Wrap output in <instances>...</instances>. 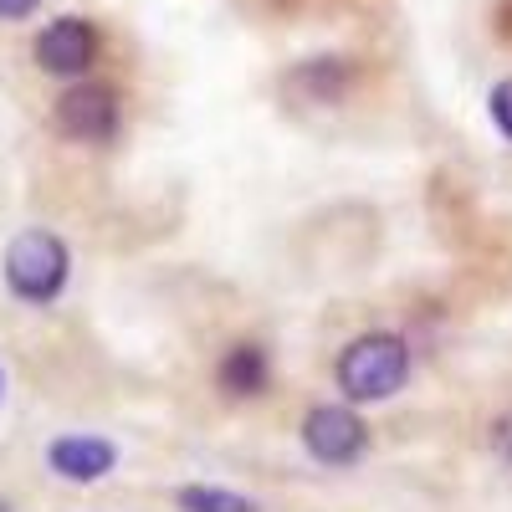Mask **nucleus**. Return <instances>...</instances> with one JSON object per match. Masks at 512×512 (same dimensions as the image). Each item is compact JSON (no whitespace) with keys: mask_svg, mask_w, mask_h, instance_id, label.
Returning a JSON list of instances; mask_svg holds the SVG:
<instances>
[{"mask_svg":"<svg viewBox=\"0 0 512 512\" xmlns=\"http://www.w3.org/2000/svg\"><path fill=\"white\" fill-rule=\"evenodd\" d=\"M175 512H262V502L236 492V487H216V482H185L175 487Z\"/></svg>","mask_w":512,"mask_h":512,"instance_id":"9","label":"nucleus"},{"mask_svg":"<svg viewBox=\"0 0 512 512\" xmlns=\"http://www.w3.org/2000/svg\"><path fill=\"white\" fill-rule=\"evenodd\" d=\"M297 436H303V451L328 466V472H349V466H359L369 456V420L349 405V400H323L303 415V425H297Z\"/></svg>","mask_w":512,"mask_h":512,"instance_id":"3","label":"nucleus"},{"mask_svg":"<svg viewBox=\"0 0 512 512\" xmlns=\"http://www.w3.org/2000/svg\"><path fill=\"white\" fill-rule=\"evenodd\" d=\"M410 364L415 359L400 333H359L333 359V384L349 405H379V400H395L410 384Z\"/></svg>","mask_w":512,"mask_h":512,"instance_id":"2","label":"nucleus"},{"mask_svg":"<svg viewBox=\"0 0 512 512\" xmlns=\"http://www.w3.org/2000/svg\"><path fill=\"white\" fill-rule=\"evenodd\" d=\"M41 461H47V472L67 487H98L118 472V441L98 436V431H62L47 441V451H41Z\"/></svg>","mask_w":512,"mask_h":512,"instance_id":"6","label":"nucleus"},{"mask_svg":"<svg viewBox=\"0 0 512 512\" xmlns=\"http://www.w3.org/2000/svg\"><path fill=\"white\" fill-rule=\"evenodd\" d=\"M98 57H103V31L88 16H52L31 41V62L57 82L93 77Z\"/></svg>","mask_w":512,"mask_h":512,"instance_id":"5","label":"nucleus"},{"mask_svg":"<svg viewBox=\"0 0 512 512\" xmlns=\"http://www.w3.org/2000/svg\"><path fill=\"white\" fill-rule=\"evenodd\" d=\"M216 390L226 400H262L272 390V349L256 344V338H241L216 359Z\"/></svg>","mask_w":512,"mask_h":512,"instance_id":"7","label":"nucleus"},{"mask_svg":"<svg viewBox=\"0 0 512 512\" xmlns=\"http://www.w3.org/2000/svg\"><path fill=\"white\" fill-rule=\"evenodd\" d=\"M0 277L21 308H52L72 282V246L47 226H26L6 241Z\"/></svg>","mask_w":512,"mask_h":512,"instance_id":"1","label":"nucleus"},{"mask_svg":"<svg viewBox=\"0 0 512 512\" xmlns=\"http://www.w3.org/2000/svg\"><path fill=\"white\" fill-rule=\"evenodd\" d=\"M41 11V0H0V21L16 26V21H31Z\"/></svg>","mask_w":512,"mask_h":512,"instance_id":"12","label":"nucleus"},{"mask_svg":"<svg viewBox=\"0 0 512 512\" xmlns=\"http://www.w3.org/2000/svg\"><path fill=\"white\" fill-rule=\"evenodd\" d=\"M0 405H6V369H0Z\"/></svg>","mask_w":512,"mask_h":512,"instance_id":"14","label":"nucleus"},{"mask_svg":"<svg viewBox=\"0 0 512 512\" xmlns=\"http://www.w3.org/2000/svg\"><path fill=\"white\" fill-rule=\"evenodd\" d=\"M492 451H497L502 466H512V410L492 420Z\"/></svg>","mask_w":512,"mask_h":512,"instance_id":"11","label":"nucleus"},{"mask_svg":"<svg viewBox=\"0 0 512 512\" xmlns=\"http://www.w3.org/2000/svg\"><path fill=\"white\" fill-rule=\"evenodd\" d=\"M492 31L502 41H512V0H497V11H492Z\"/></svg>","mask_w":512,"mask_h":512,"instance_id":"13","label":"nucleus"},{"mask_svg":"<svg viewBox=\"0 0 512 512\" xmlns=\"http://www.w3.org/2000/svg\"><path fill=\"white\" fill-rule=\"evenodd\" d=\"M0 512H16V502H11V497H0Z\"/></svg>","mask_w":512,"mask_h":512,"instance_id":"15","label":"nucleus"},{"mask_svg":"<svg viewBox=\"0 0 512 512\" xmlns=\"http://www.w3.org/2000/svg\"><path fill=\"white\" fill-rule=\"evenodd\" d=\"M52 118H57L62 139L103 149L123 134V98H118V88H108V82H98V77H77L57 93Z\"/></svg>","mask_w":512,"mask_h":512,"instance_id":"4","label":"nucleus"},{"mask_svg":"<svg viewBox=\"0 0 512 512\" xmlns=\"http://www.w3.org/2000/svg\"><path fill=\"white\" fill-rule=\"evenodd\" d=\"M487 118H492V128L512 144V77H502L497 88L487 93Z\"/></svg>","mask_w":512,"mask_h":512,"instance_id":"10","label":"nucleus"},{"mask_svg":"<svg viewBox=\"0 0 512 512\" xmlns=\"http://www.w3.org/2000/svg\"><path fill=\"white\" fill-rule=\"evenodd\" d=\"M354 88H359V62L354 57H308L287 72V93H297L303 103H318V108L344 103Z\"/></svg>","mask_w":512,"mask_h":512,"instance_id":"8","label":"nucleus"}]
</instances>
